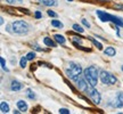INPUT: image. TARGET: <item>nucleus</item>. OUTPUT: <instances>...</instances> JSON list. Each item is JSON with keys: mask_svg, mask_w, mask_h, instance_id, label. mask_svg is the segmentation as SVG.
Returning a JSON list of instances; mask_svg holds the SVG:
<instances>
[{"mask_svg": "<svg viewBox=\"0 0 123 114\" xmlns=\"http://www.w3.org/2000/svg\"><path fill=\"white\" fill-rule=\"evenodd\" d=\"M83 77L86 78L88 82L90 83L91 86L93 87H96V84H97V81H98V77H99V74H98V70L96 66H89L87 67L84 71H83Z\"/></svg>", "mask_w": 123, "mask_h": 114, "instance_id": "1", "label": "nucleus"}, {"mask_svg": "<svg viewBox=\"0 0 123 114\" xmlns=\"http://www.w3.org/2000/svg\"><path fill=\"white\" fill-rule=\"evenodd\" d=\"M97 15L99 16V20L102 22H112L114 23L116 26H122L123 27V20H121L120 17H116V16H113L111 14H107L105 11L102 10H96Z\"/></svg>", "mask_w": 123, "mask_h": 114, "instance_id": "2", "label": "nucleus"}, {"mask_svg": "<svg viewBox=\"0 0 123 114\" xmlns=\"http://www.w3.org/2000/svg\"><path fill=\"white\" fill-rule=\"evenodd\" d=\"M29 31V24L24 21H16L13 23V32L17 34H24Z\"/></svg>", "mask_w": 123, "mask_h": 114, "instance_id": "3", "label": "nucleus"}, {"mask_svg": "<svg viewBox=\"0 0 123 114\" xmlns=\"http://www.w3.org/2000/svg\"><path fill=\"white\" fill-rule=\"evenodd\" d=\"M81 73H82V67L80 65H77V64H75V63H73V62L70 63V70L66 71V74L70 78L75 80L79 75H81Z\"/></svg>", "mask_w": 123, "mask_h": 114, "instance_id": "4", "label": "nucleus"}, {"mask_svg": "<svg viewBox=\"0 0 123 114\" xmlns=\"http://www.w3.org/2000/svg\"><path fill=\"white\" fill-rule=\"evenodd\" d=\"M84 93H86L88 96L90 97V99L92 100V103H93V104H99V103H100V100H102L100 93H99L97 90L95 89V87H93V86L89 84V87L87 88V90H86Z\"/></svg>", "mask_w": 123, "mask_h": 114, "instance_id": "5", "label": "nucleus"}, {"mask_svg": "<svg viewBox=\"0 0 123 114\" xmlns=\"http://www.w3.org/2000/svg\"><path fill=\"white\" fill-rule=\"evenodd\" d=\"M99 78L102 80V82L105 83V84H115L118 82V79L114 75H112L111 73L106 72V71H102L100 74H99Z\"/></svg>", "mask_w": 123, "mask_h": 114, "instance_id": "6", "label": "nucleus"}, {"mask_svg": "<svg viewBox=\"0 0 123 114\" xmlns=\"http://www.w3.org/2000/svg\"><path fill=\"white\" fill-rule=\"evenodd\" d=\"M115 107H123V93H120L113 104Z\"/></svg>", "mask_w": 123, "mask_h": 114, "instance_id": "7", "label": "nucleus"}, {"mask_svg": "<svg viewBox=\"0 0 123 114\" xmlns=\"http://www.w3.org/2000/svg\"><path fill=\"white\" fill-rule=\"evenodd\" d=\"M10 88H11L13 91H18V90H20V89L23 88V86H22V83H20L18 81H13Z\"/></svg>", "mask_w": 123, "mask_h": 114, "instance_id": "8", "label": "nucleus"}, {"mask_svg": "<svg viewBox=\"0 0 123 114\" xmlns=\"http://www.w3.org/2000/svg\"><path fill=\"white\" fill-rule=\"evenodd\" d=\"M104 54L107 55V56H115L116 52H115V49H114L113 47H107V48L104 50Z\"/></svg>", "mask_w": 123, "mask_h": 114, "instance_id": "9", "label": "nucleus"}, {"mask_svg": "<svg viewBox=\"0 0 123 114\" xmlns=\"http://www.w3.org/2000/svg\"><path fill=\"white\" fill-rule=\"evenodd\" d=\"M17 107H18L22 112H25L26 109H27V105H26V103L24 100H18V102H17Z\"/></svg>", "mask_w": 123, "mask_h": 114, "instance_id": "10", "label": "nucleus"}, {"mask_svg": "<svg viewBox=\"0 0 123 114\" xmlns=\"http://www.w3.org/2000/svg\"><path fill=\"white\" fill-rule=\"evenodd\" d=\"M0 109H1V113H8V112H9V106H8V104L5 103V102H1Z\"/></svg>", "mask_w": 123, "mask_h": 114, "instance_id": "11", "label": "nucleus"}, {"mask_svg": "<svg viewBox=\"0 0 123 114\" xmlns=\"http://www.w3.org/2000/svg\"><path fill=\"white\" fill-rule=\"evenodd\" d=\"M43 42H45V45H47L48 47H56V43L52 41L50 38H48V36H46V38L43 39Z\"/></svg>", "mask_w": 123, "mask_h": 114, "instance_id": "12", "label": "nucleus"}, {"mask_svg": "<svg viewBox=\"0 0 123 114\" xmlns=\"http://www.w3.org/2000/svg\"><path fill=\"white\" fill-rule=\"evenodd\" d=\"M54 38H55V40H56L58 43H61V45H64V43H65V38L63 36H61V34H55Z\"/></svg>", "mask_w": 123, "mask_h": 114, "instance_id": "13", "label": "nucleus"}, {"mask_svg": "<svg viewBox=\"0 0 123 114\" xmlns=\"http://www.w3.org/2000/svg\"><path fill=\"white\" fill-rule=\"evenodd\" d=\"M41 2H42V5L45 6H56V1L55 0H40Z\"/></svg>", "mask_w": 123, "mask_h": 114, "instance_id": "14", "label": "nucleus"}, {"mask_svg": "<svg viewBox=\"0 0 123 114\" xmlns=\"http://www.w3.org/2000/svg\"><path fill=\"white\" fill-rule=\"evenodd\" d=\"M88 39H90V40L92 41V43H93L95 46L97 47V48L99 49V50H102V45L100 43V42H98L97 40H95V39H93V38H91V36H88Z\"/></svg>", "mask_w": 123, "mask_h": 114, "instance_id": "15", "label": "nucleus"}, {"mask_svg": "<svg viewBox=\"0 0 123 114\" xmlns=\"http://www.w3.org/2000/svg\"><path fill=\"white\" fill-rule=\"evenodd\" d=\"M51 25L52 26H55V27H59V29H62L63 27V23H61L59 21H57V20H52L51 21Z\"/></svg>", "mask_w": 123, "mask_h": 114, "instance_id": "16", "label": "nucleus"}, {"mask_svg": "<svg viewBox=\"0 0 123 114\" xmlns=\"http://www.w3.org/2000/svg\"><path fill=\"white\" fill-rule=\"evenodd\" d=\"M73 30L75 32H79V33H82V32L84 31V29H82L80 25H77V24H74L73 25Z\"/></svg>", "mask_w": 123, "mask_h": 114, "instance_id": "17", "label": "nucleus"}, {"mask_svg": "<svg viewBox=\"0 0 123 114\" xmlns=\"http://www.w3.org/2000/svg\"><path fill=\"white\" fill-rule=\"evenodd\" d=\"M25 57L27 58V61H32V59L36 57V52H29V54H27Z\"/></svg>", "mask_w": 123, "mask_h": 114, "instance_id": "18", "label": "nucleus"}, {"mask_svg": "<svg viewBox=\"0 0 123 114\" xmlns=\"http://www.w3.org/2000/svg\"><path fill=\"white\" fill-rule=\"evenodd\" d=\"M26 61H27L26 57H22V59H20V67L22 68H24L26 66Z\"/></svg>", "mask_w": 123, "mask_h": 114, "instance_id": "19", "label": "nucleus"}, {"mask_svg": "<svg viewBox=\"0 0 123 114\" xmlns=\"http://www.w3.org/2000/svg\"><path fill=\"white\" fill-rule=\"evenodd\" d=\"M74 45L77 46V48H79V49H81V50H84V52H90V48H84V47L80 46L79 43H77V42H74Z\"/></svg>", "mask_w": 123, "mask_h": 114, "instance_id": "20", "label": "nucleus"}, {"mask_svg": "<svg viewBox=\"0 0 123 114\" xmlns=\"http://www.w3.org/2000/svg\"><path fill=\"white\" fill-rule=\"evenodd\" d=\"M0 62H1V66H2V68H4V70H5L6 72H8V68L6 67V64H5V59H4V58H2V57H1V58H0Z\"/></svg>", "mask_w": 123, "mask_h": 114, "instance_id": "21", "label": "nucleus"}, {"mask_svg": "<svg viewBox=\"0 0 123 114\" xmlns=\"http://www.w3.org/2000/svg\"><path fill=\"white\" fill-rule=\"evenodd\" d=\"M27 96H29V98H30V99H34V98H36V95H34V93H32V91H31L30 89L27 90Z\"/></svg>", "mask_w": 123, "mask_h": 114, "instance_id": "22", "label": "nucleus"}, {"mask_svg": "<svg viewBox=\"0 0 123 114\" xmlns=\"http://www.w3.org/2000/svg\"><path fill=\"white\" fill-rule=\"evenodd\" d=\"M59 113L61 114H70V111L67 109H59Z\"/></svg>", "mask_w": 123, "mask_h": 114, "instance_id": "23", "label": "nucleus"}, {"mask_svg": "<svg viewBox=\"0 0 123 114\" xmlns=\"http://www.w3.org/2000/svg\"><path fill=\"white\" fill-rule=\"evenodd\" d=\"M48 15L51 16V17H57V14L55 13V11H52V10H48Z\"/></svg>", "mask_w": 123, "mask_h": 114, "instance_id": "24", "label": "nucleus"}, {"mask_svg": "<svg viewBox=\"0 0 123 114\" xmlns=\"http://www.w3.org/2000/svg\"><path fill=\"white\" fill-rule=\"evenodd\" d=\"M8 4H10V5H13V4H15V2H20L22 0H6Z\"/></svg>", "mask_w": 123, "mask_h": 114, "instance_id": "25", "label": "nucleus"}, {"mask_svg": "<svg viewBox=\"0 0 123 114\" xmlns=\"http://www.w3.org/2000/svg\"><path fill=\"white\" fill-rule=\"evenodd\" d=\"M65 82L67 83V86H68V87H70V88L72 89V91H73V93H75V91H77V90H75V88H74V87H73V86H72L71 83L68 82V81H65Z\"/></svg>", "mask_w": 123, "mask_h": 114, "instance_id": "26", "label": "nucleus"}, {"mask_svg": "<svg viewBox=\"0 0 123 114\" xmlns=\"http://www.w3.org/2000/svg\"><path fill=\"white\" fill-rule=\"evenodd\" d=\"M82 23H83V25L86 26V27H90V24H89L86 20H82Z\"/></svg>", "mask_w": 123, "mask_h": 114, "instance_id": "27", "label": "nucleus"}, {"mask_svg": "<svg viewBox=\"0 0 123 114\" xmlns=\"http://www.w3.org/2000/svg\"><path fill=\"white\" fill-rule=\"evenodd\" d=\"M34 16H36V18H41V17H42V15H41L40 11H36V15H34Z\"/></svg>", "mask_w": 123, "mask_h": 114, "instance_id": "28", "label": "nucleus"}, {"mask_svg": "<svg viewBox=\"0 0 123 114\" xmlns=\"http://www.w3.org/2000/svg\"><path fill=\"white\" fill-rule=\"evenodd\" d=\"M13 112H14V114H18V113H20V112H22V111H20H20H13Z\"/></svg>", "mask_w": 123, "mask_h": 114, "instance_id": "29", "label": "nucleus"}, {"mask_svg": "<svg viewBox=\"0 0 123 114\" xmlns=\"http://www.w3.org/2000/svg\"><path fill=\"white\" fill-rule=\"evenodd\" d=\"M122 71H123V66H122Z\"/></svg>", "mask_w": 123, "mask_h": 114, "instance_id": "30", "label": "nucleus"}, {"mask_svg": "<svg viewBox=\"0 0 123 114\" xmlns=\"http://www.w3.org/2000/svg\"><path fill=\"white\" fill-rule=\"evenodd\" d=\"M68 1H72V0H68Z\"/></svg>", "mask_w": 123, "mask_h": 114, "instance_id": "31", "label": "nucleus"}]
</instances>
